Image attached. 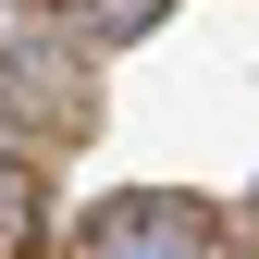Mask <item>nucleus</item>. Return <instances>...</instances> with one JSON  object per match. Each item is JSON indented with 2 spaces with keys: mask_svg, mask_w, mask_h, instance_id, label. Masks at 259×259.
<instances>
[{
  "mask_svg": "<svg viewBox=\"0 0 259 259\" xmlns=\"http://www.w3.org/2000/svg\"><path fill=\"white\" fill-rule=\"evenodd\" d=\"M25 210H37V185L0 160V259H25Z\"/></svg>",
  "mask_w": 259,
  "mask_h": 259,
  "instance_id": "f257e3e1",
  "label": "nucleus"
}]
</instances>
